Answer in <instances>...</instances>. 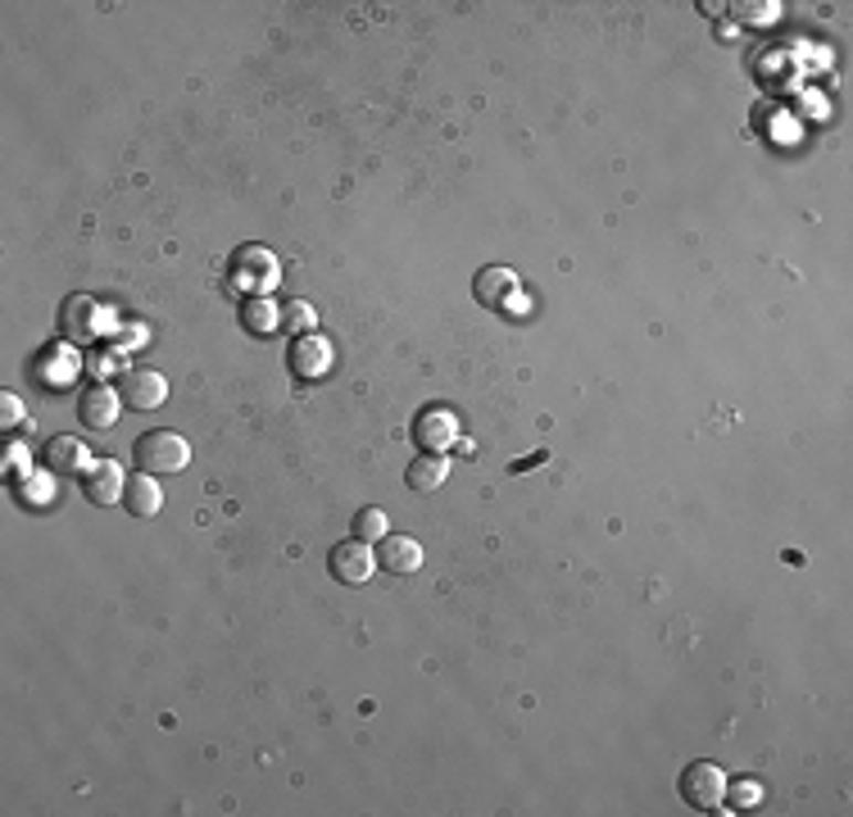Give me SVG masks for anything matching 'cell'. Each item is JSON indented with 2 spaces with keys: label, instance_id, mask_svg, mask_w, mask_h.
<instances>
[{
  "label": "cell",
  "instance_id": "cell-1",
  "mask_svg": "<svg viewBox=\"0 0 853 817\" xmlns=\"http://www.w3.org/2000/svg\"><path fill=\"white\" fill-rule=\"evenodd\" d=\"M133 454H137V468L150 472V478H164V472H182V468L191 463V446H187V437L173 432V427H155V432L137 437Z\"/></svg>",
  "mask_w": 853,
  "mask_h": 817
},
{
  "label": "cell",
  "instance_id": "cell-2",
  "mask_svg": "<svg viewBox=\"0 0 853 817\" xmlns=\"http://www.w3.org/2000/svg\"><path fill=\"white\" fill-rule=\"evenodd\" d=\"M676 790L695 813H717L722 799H727V772H722L717 763H708V758H695L686 772H681Z\"/></svg>",
  "mask_w": 853,
  "mask_h": 817
},
{
  "label": "cell",
  "instance_id": "cell-3",
  "mask_svg": "<svg viewBox=\"0 0 853 817\" xmlns=\"http://www.w3.org/2000/svg\"><path fill=\"white\" fill-rule=\"evenodd\" d=\"M459 437H463V427H459V413L450 405H426L413 418V441L422 446V454H445L459 446Z\"/></svg>",
  "mask_w": 853,
  "mask_h": 817
},
{
  "label": "cell",
  "instance_id": "cell-4",
  "mask_svg": "<svg viewBox=\"0 0 853 817\" xmlns=\"http://www.w3.org/2000/svg\"><path fill=\"white\" fill-rule=\"evenodd\" d=\"M327 568L340 586H364L372 573H377V549L368 541H340L331 554H327Z\"/></svg>",
  "mask_w": 853,
  "mask_h": 817
},
{
  "label": "cell",
  "instance_id": "cell-5",
  "mask_svg": "<svg viewBox=\"0 0 853 817\" xmlns=\"http://www.w3.org/2000/svg\"><path fill=\"white\" fill-rule=\"evenodd\" d=\"M118 400L137 413H150L168 400V381L155 368H127V373H118Z\"/></svg>",
  "mask_w": 853,
  "mask_h": 817
},
{
  "label": "cell",
  "instance_id": "cell-6",
  "mask_svg": "<svg viewBox=\"0 0 853 817\" xmlns=\"http://www.w3.org/2000/svg\"><path fill=\"white\" fill-rule=\"evenodd\" d=\"M286 364H291V373L301 377V381L327 377V368H331V346H327V336H318V332L295 336V341H291V350H286Z\"/></svg>",
  "mask_w": 853,
  "mask_h": 817
},
{
  "label": "cell",
  "instance_id": "cell-7",
  "mask_svg": "<svg viewBox=\"0 0 853 817\" xmlns=\"http://www.w3.org/2000/svg\"><path fill=\"white\" fill-rule=\"evenodd\" d=\"M377 568H387L391 577H413L422 568V545L413 536H400V532H387L377 541Z\"/></svg>",
  "mask_w": 853,
  "mask_h": 817
},
{
  "label": "cell",
  "instance_id": "cell-8",
  "mask_svg": "<svg viewBox=\"0 0 853 817\" xmlns=\"http://www.w3.org/2000/svg\"><path fill=\"white\" fill-rule=\"evenodd\" d=\"M82 491H87V500L92 504H101V509H109V504H118L123 500V491H127V482H123V468L114 463V459H92V468L82 472Z\"/></svg>",
  "mask_w": 853,
  "mask_h": 817
},
{
  "label": "cell",
  "instance_id": "cell-9",
  "mask_svg": "<svg viewBox=\"0 0 853 817\" xmlns=\"http://www.w3.org/2000/svg\"><path fill=\"white\" fill-rule=\"evenodd\" d=\"M473 295H477L482 310H504L508 300L518 295V277L508 273V269H499V264H486V269L477 273V282H473Z\"/></svg>",
  "mask_w": 853,
  "mask_h": 817
},
{
  "label": "cell",
  "instance_id": "cell-10",
  "mask_svg": "<svg viewBox=\"0 0 853 817\" xmlns=\"http://www.w3.org/2000/svg\"><path fill=\"white\" fill-rule=\"evenodd\" d=\"M64 332L77 341V346H87V341H96L101 336V305L92 295H73V300H64Z\"/></svg>",
  "mask_w": 853,
  "mask_h": 817
},
{
  "label": "cell",
  "instance_id": "cell-11",
  "mask_svg": "<svg viewBox=\"0 0 853 817\" xmlns=\"http://www.w3.org/2000/svg\"><path fill=\"white\" fill-rule=\"evenodd\" d=\"M118 391H109V386H87L82 391V400H77V418L92 427V432H105V427H114L118 422Z\"/></svg>",
  "mask_w": 853,
  "mask_h": 817
},
{
  "label": "cell",
  "instance_id": "cell-12",
  "mask_svg": "<svg viewBox=\"0 0 853 817\" xmlns=\"http://www.w3.org/2000/svg\"><path fill=\"white\" fill-rule=\"evenodd\" d=\"M232 277L245 286V282H254V286H268L273 277H277V260H273V250H264V245H241L236 254H232Z\"/></svg>",
  "mask_w": 853,
  "mask_h": 817
},
{
  "label": "cell",
  "instance_id": "cell-13",
  "mask_svg": "<svg viewBox=\"0 0 853 817\" xmlns=\"http://www.w3.org/2000/svg\"><path fill=\"white\" fill-rule=\"evenodd\" d=\"M445 478H450L445 454H418V459L404 468V482H409L413 495H432V491H441Z\"/></svg>",
  "mask_w": 853,
  "mask_h": 817
},
{
  "label": "cell",
  "instance_id": "cell-14",
  "mask_svg": "<svg viewBox=\"0 0 853 817\" xmlns=\"http://www.w3.org/2000/svg\"><path fill=\"white\" fill-rule=\"evenodd\" d=\"M46 468L51 472H87L92 468V454L77 437H55L46 446Z\"/></svg>",
  "mask_w": 853,
  "mask_h": 817
},
{
  "label": "cell",
  "instance_id": "cell-15",
  "mask_svg": "<svg viewBox=\"0 0 853 817\" xmlns=\"http://www.w3.org/2000/svg\"><path fill=\"white\" fill-rule=\"evenodd\" d=\"M123 504L137 513V519H155V513L164 509V491H159V482L150 478V472H141V478H133L127 482V491H123Z\"/></svg>",
  "mask_w": 853,
  "mask_h": 817
},
{
  "label": "cell",
  "instance_id": "cell-16",
  "mask_svg": "<svg viewBox=\"0 0 853 817\" xmlns=\"http://www.w3.org/2000/svg\"><path fill=\"white\" fill-rule=\"evenodd\" d=\"M241 318H245L250 332H273L282 323V310H277V300H268V295H250L241 305Z\"/></svg>",
  "mask_w": 853,
  "mask_h": 817
},
{
  "label": "cell",
  "instance_id": "cell-17",
  "mask_svg": "<svg viewBox=\"0 0 853 817\" xmlns=\"http://www.w3.org/2000/svg\"><path fill=\"white\" fill-rule=\"evenodd\" d=\"M391 532V523H387V513H381L377 504H368V509H359L355 513V541H381V536H387Z\"/></svg>",
  "mask_w": 853,
  "mask_h": 817
},
{
  "label": "cell",
  "instance_id": "cell-18",
  "mask_svg": "<svg viewBox=\"0 0 853 817\" xmlns=\"http://www.w3.org/2000/svg\"><path fill=\"white\" fill-rule=\"evenodd\" d=\"M314 323H318V314L305 305V300H295V305H286V310H282V332L305 336V332H314Z\"/></svg>",
  "mask_w": 853,
  "mask_h": 817
},
{
  "label": "cell",
  "instance_id": "cell-19",
  "mask_svg": "<svg viewBox=\"0 0 853 817\" xmlns=\"http://www.w3.org/2000/svg\"><path fill=\"white\" fill-rule=\"evenodd\" d=\"M731 799H736L740 808H749V804H758V799H762V790H758V782H736Z\"/></svg>",
  "mask_w": 853,
  "mask_h": 817
},
{
  "label": "cell",
  "instance_id": "cell-20",
  "mask_svg": "<svg viewBox=\"0 0 853 817\" xmlns=\"http://www.w3.org/2000/svg\"><path fill=\"white\" fill-rule=\"evenodd\" d=\"M0 422H6V427L19 422V396H10V391L0 396Z\"/></svg>",
  "mask_w": 853,
  "mask_h": 817
}]
</instances>
